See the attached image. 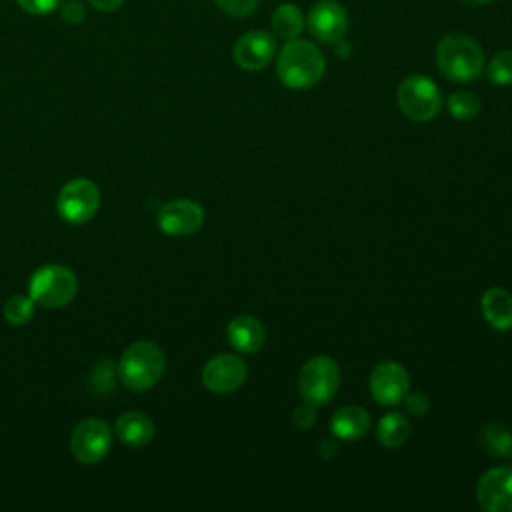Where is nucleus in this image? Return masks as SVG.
I'll return each mask as SVG.
<instances>
[{"label": "nucleus", "mask_w": 512, "mask_h": 512, "mask_svg": "<svg viewBox=\"0 0 512 512\" xmlns=\"http://www.w3.org/2000/svg\"><path fill=\"white\" fill-rule=\"evenodd\" d=\"M476 498L488 512H512V466L484 472L476 486Z\"/></svg>", "instance_id": "obj_12"}, {"label": "nucleus", "mask_w": 512, "mask_h": 512, "mask_svg": "<svg viewBox=\"0 0 512 512\" xmlns=\"http://www.w3.org/2000/svg\"><path fill=\"white\" fill-rule=\"evenodd\" d=\"M2 314H4L6 322L12 326L28 324L30 318L34 316V300L30 296H22V294L10 296L2 308Z\"/></svg>", "instance_id": "obj_23"}, {"label": "nucleus", "mask_w": 512, "mask_h": 512, "mask_svg": "<svg viewBox=\"0 0 512 512\" xmlns=\"http://www.w3.org/2000/svg\"><path fill=\"white\" fill-rule=\"evenodd\" d=\"M62 0H16V4L32 16H46L52 14L54 10H58Z\"/></svg>", "instance_id": "obj_27"}, {"label": "nucleus", "mask_w": 512, "mask_h": 512, "mask_svg": "<svg viewBox=\"0 0 512 512\" xmlns=\"http://www.w3.org/2000/svg\"><path fill=\"white\" fill-rule=\"evenodd\" d=\"M330 430L342 440H360L370 430V416L360 406H344L330 420Z\"/></svg>", "instance_id": "obj_17"}, {"label": "nucleus", "mask_w": 512, "mask_h": 512, "mask_svg": "<svg viewBox=\"0 0 512 512\" xmlns=\"http://www.w3.org/2000/svg\"><path fill=\"white\" fill-rule=\"evenodd\" d=\"M232 54L242 70H262L276 54V38L264 30H250L236 40Z\"/></svg>", "instance_id": "obj_14"}, {"label": "nucleus", "mask_w": 512, "mask_h": 512, "mask_svg": "<svg viewBox=\"0 0 512 512\" xmlns=\"http://www.w3.org/2000/svg\"><path fill=\"white\" fill-rule=\"evenodd\" d=\"M376 434H378V440L386 448H398L408 440L410 424L400 412H392V414H386L380 418Z\"/></svg>", "instance_id": "obj_20"}, {"label": "nucleus", "mask_w": 512, "mask_h": 512, "mask_svg": "<svg viewBox=\"0 0 512 512\" xmlns=\"http://www.w3.org/2000/svg\"><path fill=\"white\" fill-rule=\"evenodd\" d=\"M486 322L496 330L512 328V294L504 288H488L480 300Z\"/></svg>", "instance_id": "obj_18"}, {"label": "nucleus", "mask_w": 512, "mask_h": 512, "mask_svg": "<svg viewBox=\"0 0 512 512\" xmlns=\"http://www.w3.org/2000/svg\"><path fill=\"white\" fill-rule=\"evenodd\" d=\"M480 442L486 452L498 458L512 456V432L500 424H488L480 432Z\"/></svg>", "instance_id": "obj_21"}, {"label": "nucleus", "mask_w": 512, "mask_h": 512, "mask_svg": "<svg viewBox=\"0 0 512 512\" xmlns=\"http://www.w3.org/2000/svg\"><path fill=\"white\" fill-rule=\"evenodd\" d=\"M124 2L126 0H88V4L98 12H116Z\"/></svg>", "instance_id": "obj_30"}, {"label": "nucleus", "mask_w": 512, "mask_h": 512, "mask_svg": "<svg viewBox=\"0 0 512 512\" xmlns=\"http://www.w3.org/2000/svg\"><path fill=\"white\" fill-rule=\"evenodd\" d=\"M226 336L234 350L244 354H254L266 342V328L256 316L240 314L230 320L226 328Z\"/></svg>", "instance_id": "obj_15"}, {"label": "nucleus", "mask_w": 512, "mask_h": 512, "mask_svg": "<svg viewBox=\"0 0 512 512\" xmlns=\"http://www.w3.org/2000/svg\"><path fill=\"white\" fill-rule=\"evenodd\" d=\"M410 388V376L398 362H382L370 374V392L384 406L404 400Z\"/></svg>", "instance_id": "obj_13"}, {"label": "nucleus", "mask_w": 512, "mask_h": 512, "mask_svg": "<svg viewBox=\"0 0 512 512\" xmlns=\"http://www.w3.org/2000/svg\"><path fill=\"white\" fill-rule=\"evenodd\" d=\"M164 354L150 340H138L130 344L118 362V378L132 392L150 390L164 374Z\"/></svg>", "instance_id": "obj_3"}, {"label": "nucleus", "mask_w": 512, "mask_h": 512, "mask_svg": "<svg viewBox=\"0 0 512 512\" xmlns=\"http://www.w3.org/2000/svg\"><path fill=\"white\" fill-rule=\"evenodd\" d=\"M156 222L168 236H190L204 224V210L198 202L188 198L170 200L160 206Z\"/></svg>", "instance_id": "obj_9"}, {"label": "nucleus", "mask_w": 512, "mask_h": 512, "mask_svg": "<svg viewBox=\"0 0 512 512\" xmlns=\"http://www.w3.org/2000/svg\"><path fill=\"white\" fill-rule=\"evenodd\" d=\"M246 376V364L236 354H218L202 368V384L216 394H228L238 390L244 384Z\"/></svg>", "instance_id": "obj_11"}, {"label": "nucleus", "mask_w": 512, "mask_h": 512, "mask_svg": "<svg viewBox=\"0 0 512 512\" xmlns=\"http://www.w3.org/2000/svg\"><path fill=\"white\" fill-rule=\"evenodd\" d=\"M112 430L100 418H84L70 436V450L80 464H98L110 450Z\"/></svg>", "instance_id": "obj_8"}, {"label": "nucleus", "mask_w": 512, "mask_h": 512, "mask_svg": "<svg viewBox=\"0 0 512 512\" xmlns=\"http://www.w3.org/2000/svg\"><path fill=\"white\" fill-rule=\"evenodd\" d=\"M78 292L76 274L62 264H44L28 280V296L42 308H62Z\"/></svg>", "instance_id": "obj_4"}, {"label": "nucleus", "mask_w": 512, "mask_h": 512, "mask_svg": "<svg viewBox=\"0 0 512 512\" xmlns=\"http://www.w3.org/2000/svg\"><path fill=\"white\" fill-rule=\"evenodd\" d=\"M340 384V368L328 356H316L308 360L298 374V394L306 404L324 406L328 404Z\"/></svg>", "instance_id": "obj_6"}, {"label": "nucleus", "mask_w": 512, "mask_h": 512, "mask_svg": "<svg viewBox=\"0 0 512 512\" xmlns=\"http://www.w3.org/2000/svg\"><path fill=\"white\" fill-rule=\"evenodd\" d=\"M448 112L456 120H472L480 114V98L474 92L458 90L448 98Z\"/></svg>", "instance_id": "obj_22"}, {"label": "nucleus", "mask_w": 512, "mask_h": 512, "mask_svg": "<svg viewBox=\"0 0 512 512\" xmlns=\"http://www.w3.org/2000/svg\"><path fill=\"white\" fill-rule=\"evenodd\" d=\"M438 70L452 82H472L484 70L480 44L464 34H446L436 46Z\"/></svg>", "instance_id": "obj_2"}, {"label": "nucleus", "mask_w": 512, "mask_h": 512, "mask_svg": "<svg viewBox=\"0 0 512 512\" xmlns=\"http://www.w3.org/2000/svg\"><path fill=\"white\" fill-rule=\"evenodd\" d=\"M310 34L324 44H336L348 30V14L336 0H320L308 12Z\"/></svg>", "instance_id": "obj_10"}, {"label": "nucleus", "mask_w": 512, "mask_h": 512, "mask_svg": "<svg viewBox=\"0 0 512 512\" xmlns=\"http://www.w3.org/2000/svg\"><path fill=\"white\" fill-rule=\"evenodd\" d=\"M404 400H406V408L412 416H424L430 408V402L424 394H406Z\"/></svg>", "instance_id": "obj_28"}, {"label": "nucleus", "mask_w": 512, "mask_h": 512, "mask_svg": "<svg viewBox=\"0 0 512 512\" xmlns=\"http://www.w3.org/2000/svg\"><path fill=\"white\" fill-rule=\"evenodd\" d=\"M488 78L498 86L512 84V50H500L488 62Z\"/></svg>", "instance_id": "obj_24"}, {"label": "nucleus", "mask_w": 512, "mask_h": 512, "mask_svg": "<svg viewBox=\"0 0 512 512\" xmlns=\"http://www.w3.org/2000/svg\"><path fill=\"white\" fill-rule=\"evenodd\" d=\"M316 422V414H314V406L312 404H302V406H298L296 408V412H294V424L298 426V428H310L312 424Z\"/></svg>", "instance_id": "obj_29"}, {"label": "nucleus", "mask_w": 512, "mask_h": 512, "mask_svg": "<svg viewBox=\"0 0 512 512\" xmlns=\"http://www.w3.org/2000/svg\"><path fill=\"white\" fill-rule=\"evenodd\" d=\"M462 2L468 6H484V4H490L492 0H462Z\"/></svg>", "instance_id": "obj_31"}, {"label": "nucleus", "mask_w": 512, "mask_h": 512, "mask_svg": "<svg viewBox=\"0 0 512 512\" xmlns=\"http://www.w3.org/2000/svg\"><path fill=\"white\" fill-rule=\"evenodd\" d=\"M58 12H60V18L72 26L82 24L88 16V10L80 0H62L58 6Z\"/></svg>", "instance_id": "obj_26"}, {"label": "nucleus", "mask_w": 512, "mask_h": 512, "mask_svg": "<svg viewBox=\"0 0 512 512\" xmlns=\"http://www.w3.org/2000/svg\"><path fill=\"white\" fill-rule=\"evenodd\" d=\"M272 30L276 36L284 38V40H294L300 36V32L304 30V16L300 12V8L296 4L284 2L278 4L276 10L272 12Z\"/></svg>", "instance_id": "obj_19"}, {"label": "nucleus", "mask_w": 512, "mask_h": 512, "mask_svg": "<svg viewBox=\"0 0 512 512\" xmlns=\"http://www.w3.org/2000/svg\"><path fill=\"white\" fill-rule=\"evenodd\" d=\"M398 106L406 118L414 122H428L442 108V92L432 78L412 74L398 86Z\"/></svg>", "instance_id": "obj_5"}, {"label": "nucleus", "mask_w": 512, "mask_h": 512, "mask_svg": "<svg viewBox=\"0 0 512 512\" xmlns=\"http://www.w3.org/2000/svg\"><path fill=\"white\" fill-rule=\"evenodd\" d=\"M324 70V54L308 40H288L276 60V74L280 82L292 90H304L318 84Z\"/></svg>", "instance_id": "obj_1"}, {"label": "nucleus", "mask_w": 512, "mask_h": 512, "mask_svg": "<svg viewBox=\"0 0 512 512\" xmlns=\"http://www.w3.org/2000/svg\"><path fill=\"white\" fill-rule=\"evenodd\" d=\"M214 2L224 14L234 16V18H246V16L254 14L256 6H258V0H214Z\"/></svg>", "instance_id": "obj_25"}, {"label": "nucleus", "mask_w": 512, "mask_h": 512, "mask_svg": "<svg viewBox=\"0 0 512 512\" xmlns=\"http://www.w3.org/2000/svg\"><path fill=\"white\" fill-rule=\"evenodd\" d=\"M56 208L68 224H86L100 208V190L88 178H74L60 188Z\"/></svg>", "instance_id": "obj_7"}, {"label": "nucleus", "mask_w": 512, "mask_h": 512, "mask_svg": "<svg viewBox=\"0 0 512 512\" xmlns=\"http://www.w3.org/2000/svg\"><path fill=\"white\" fill-rule=\"evenodd\" d=\"M154 422L142 412H124L118 416L114 432L130 448H142L154 438Z\"/></svg>", "instance_id": "obj_16"}]
</instances>
